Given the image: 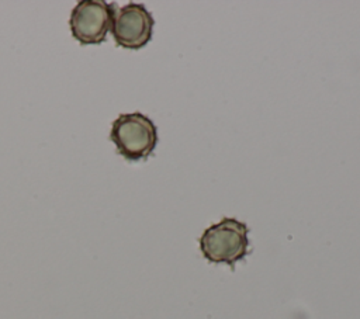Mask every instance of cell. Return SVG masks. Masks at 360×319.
<instances>
[{"label": "cell", "mask_w": 360, "mask_h": 319, "mask_svg": "<svg viewBox=\"0 0 360 319\" xmlns=\"http://www.w3.org/2000/svg\"><path fill=\"white\" fill-rule=\"evenodd\" d=\"M249 229L235 218H222L207 228L200 237V250L210 263L233 267L249 252Z\"/></svg>", "instance_id": "obj_1"}, {"label": "cell", "mask_w": 360, "mask_h": 319, "mask_svg": "<svg viewBox=\"0 0 360 319\" xmlns=\"http://www.w3.org/2000/svg\"><path fill=\"white\" fill-rule=\"evenodd\" d=\"M110 139L121 156L135 162L152 155L158 143V129L153 121L141 112L121 114L112 122Z\"/></svg>", "instance_id": "obj_2"}, {"label": "cell", "mask_w": 360, "mask_h": 319, "mask_svg": "<svg viewBox=\"0 0 360 319\" xmlns=\"http://www.w3.org/2000/svg\"><path fill=\"white\" fill-rule=\"evenodd\" d=\"M115 8L103 0H82L70 13V31L80 44H100L111 30Z\"/></svg>", "instance_id": "obj_3"}, {"label": "cell", "mask_w": 360, "mask_h": 319, "mask_svg": "<svg viewBox=\"0 0 360 319\" xmlns=\"http://www.w3.org/2000/svg\"><path fill=\"white\" fill-rule=\"evenodd\" d=\"M153 25V17L143 4L128 3L115 11L111 32L117 45L141 49L150 41Z\"/></svg>", "instance_id": "obj_4"}]
</instances>
